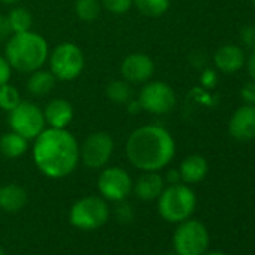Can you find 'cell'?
Here are the masks:
<instances>
[{
	"label": "cell",
	"mask_w": 255,
	"mask_h": 255,
	"mask_svg": "<svg viewBox=\"0 0 255 255\" xmlns=\"http://www.w3.org/2000/svg\"><path fill=\"white\" fill-rule=\"evenodd\" d=\"M80 159V147L72 134L60 128L42 131L33 146L36 167L50 179L69 176Z\"/></svg>",
	"instance_id": "cell-1"
},
{
	"label": "cell",
	"mask_w": 255,
	"mask_h": 255,
	"mask_svg": "<svg viewBox=\"0 0 255 255\" xmlns=\"http://www.w3.org/2000/svg\"><path fill=\"white\" fill-rule=\"evenodd\" d=\"M129 162L143 171H158L167 167L176 155V143L162 126L146 125L131 134L126 143Z\"/></svg>",
	"instance_id": "cell-2"
},
{
	"label": "cell",
	"mask_w": 255,
	"mask_h": 255,
	"mask_svg": "<svg viewBox=\"0 0 255 255\" xmlns=\"http://www.w3.org/2000/svg\"><path fill=\"white\" fill-rule=\"evenodd\" d=\"M48 57L47 41L35 33L24 32L15 33L6 45V60L20 72L38 71Z\"/></svg>",
	"instance_id": "cell-3"
},
{
	"label": "cell",
	"mask_w": 255,
	"mask_h": 255,
	"mask_svg": "<svg viewBox=\"0 0 255 255\" xmlns=\"http://www.w3.org/2000/svg\"><path fill=\"white\" fill-rule=\"evenodd\" d=\"M158 210L159 215L168 221V222H182L185 219H189V216L194 213L197 206V197L194 191L182 183L170 185L168 188H164L161 195L158 197Z\"/></svg>",
	"instance_id": "cell-4"
},
{
	"label": "cell",
	"mask_w": 255,
	"mask_h": 255,
	"mask_svg": "<svg viewBox=\"0 0 255 255\" xmlns=\"http://www.w3.org/2000/svg\"><path fill=\"white\" fill-rule=\"evenodd\" d=\"M110 218V209L104 198L89 195L78 200L69 210V222L80 230H96Z\"/></svg>",
	"instance_id": "cell-5"
},
{
	"label": "cell",
	"mask_w": 255,
	"mask_h": 255,
	"mask_svg": "<svg viewBox=\"0 0 255 255\" xmlns=\"http://www.w3.org/2000/svg\"><path fill=\"white\" fill-rule=\"evenodd\" d=\"M176 255H203L209 246V231L206 225L197 219H185L173 236Z\"/></svg>",
	"instance_id": "cell-6"
},
{
	"label": "cell",
	"mask_w": 255,
	"mask_h": 255,
	"mask_svg": "<svg viewBox=\"0 0 255 255\" xmlns=\"http://www.w3.org/2000/svg\"><path fill=\"white\" fill-rule=\"evenodd\" d=\"M9 125L14 132L26 140L36 138L44 131V113L33 102H20L9 111Z\"/></svg>",
	"instance_id": "cell-7"
},
{
	"label": "cell",
	"mask_w": 255,
	"mask_h": 255,
	"mask_svg": "<svg viewBox=\"0 0 255 255\" xmlns=\"http://www.w3.org/2000/svg\"><path fill=\"white\" fill-rule=\"evenodd\" d=\"M51 74L63 81L77 78L84 68V56L81 50L71 44L65 42L56 47L50 57Z\"/></svg>",
	"instance_id": "cell-8"
},
{
	"label": "cell",
	"mask_w": 255,
	"mask_h": 255,
	"mask_svg": "<svg viewBox=\"0 0 255 255\" xmlns=\"http://www.w3.org/2000/svg\"><path fill=\"white\" fill-rule=\"evenodd\" d=\"M98 189L102 198L110 201H123L134 189L131 176L119 167L105 168L98 179Z\"/></svg>",
	"instance_id": "cell-9"
},
{
	"label": "cell",
	"mask_w": 255,
	"mask_h": 255,
	"mask_svg": "<svg viewBox=\"0 0 255 255\" xmlns=\"http://www.w3.org/2000/svg\"><path fill=\"white\" fill-rule=\"evenodd\" d=\"M140 107L153 114H165L170 113L176 105L174 90L162 81H153L146 84L138 98Z\"/></svg>",
	"instance_id": "cell-10"
},
{
	"label": "cell",
	"mask_w": 255,
	"mask_h": 255,
	"mask_svg": "<svg viewBox=\"0 0 255 255\" xmlns=\"http://www.w3.org/2000/svg\"><path fill=\"white\" fill-rule=\"evenodd\" d=\"M113 149L114 143L108 134L95 132L84 140L80 149V158L87 168L98 170L110 161Z\"/></svg>",
	"instance_id": "cell-11"
},
{
	"label": "cell",
	"mask_w": 255,
	"mask_h": 255,
	"mask_svg": "<svg viewBox=\"0 0 255 255\" xmlns=\"http://www.w3.org/2000/svg\"><path fill=\"white\" fill-rule=\"evenodd\" d=\"M228 132L237 141H251L255 138V105L245 104L233 113Z\"/></svg>",
	"instance_id": "cell-12"
},
{
	"label": "cell",
	"mask_w": 255,
	"mask_h": 255,
	"mask_svg": "<svg viewBox=\"0 0 255 255\" xmlns=\"http://www.w3.org/2000/svg\"><path fill=\"white\" fill-rule=\"evenodd\" d=\"M120 71L128 83H146L153 75L155 65L149 56L135 53L122 62Z\"/></svg>",
	"instance_id": "cell-13"
},
{
	"label": "cell",
	"mask_w": 255,
	"mask_h": 255,
	"mask_svg": "<svg viewBox=\"0 0 255 255\" xmlns=\"http://www.w3.org/2000/svg\"><path fill=\"white\" fill-rule=\"evenodd\" d=\"M215 65L221 72L233 74L245 65V53L237 45H222L215 53Z\"/></svg>",
	"instance_id": "cell-14"
},
{
	"label": "cell",
	"mask_w": 255,
	"mask_h": 255,
	"mask_svg": "<svg viewBox=\"0 0 255 255\" xmlns=\"http://www.w3.org/2000/svg\"><path fill=\"white\" fill-rule=\"evenodd\" d=\"M74 117V108L66 99H53L47 104L44 110V119L51 125V128H65L71 123Z\"/></svg>",
	"instance_id": "cell-15"
},
{
	"label": "cell",
	"mask_w": 255,
	"mask_h": 255,
	"mask_svg": "<svg viewBox=\"0 0 255 255\" xmlns=\"http://www.w3.org/2000/svg\"><path fill=\"white\" fill-rule=\"evenodd\" d=\"M134 191L140 200H156L164 191V179L156 171H144V174L137 180Z\"/></svg>",
	"instance_id": "cell-16"
},
{
	"label": "cell",
	"mask_w": 255,
	"mask_h": 255,
	"mask_svg": "<svg viewBox=\"0 0 255 255\" xmlns=\"http://www.w3.org/2000/svg\"><path fill=\"white\" fill-rule=\"evenodd\" d=\"M27 192L20 185H6L0 188V207L8 213L20 212L27 204Z\"/></svg>",
	"instance_id": "cell-17"
},
{
	"label": "cell",
	"mask_w": 255,
	"mask_h": 255,
	"mask_svg": "<svg viewBox=\"0 0 255 255\" xmlns=\"http://www.w3.org/2000/svg\"><path fill=\"white\" fill-rule=\"evenodd\" d=\"M207 170H209L207 161L203 156H200V155H191V156H188L182 162L179 173H180V177H182V180L185 183L192 185V183L201 182L206 177Z\"/></svg>",
	"instance_id": "cell-18"
},
{
	"label": "cell",
	"mask_w": 255,
	"mask_h": 255,
	"mask_svg": "<svg viewBox=\"0 0 255 255\" xmlns=\"http://www.w3.org/2000/svg\"><path fill=\"white\" fill-rule=\"evenodd\" d=\"M27 150V140L17 132L5 134L0 138V153L6 158L15 159L24 155Z\"/></svg>",
	"instance_id": "cell-19"
},
{
	"label": "cell",
	"mask_w": 255,
	"mask_h": 255,
	"mask_svg": "<svg viewBox=\"0 0 255 255\" xmlns=\"http://www.w3.org/2000/svg\"><path fill=\"white\" fill-rule=\"evenodd\" d=\"M56 84V77L48 71H33L27 81V89L35 96L47 95L53 90Z\"/></svg>",
	"instance_id": "cell-20"
},
{
	"label": "cell",
	"mask_w": 255,
	"mask_h": 255,
	"mask_svg": "<svg viewBox=\"0 0 255 255\" xmlns=\"http://www.w3.org/2000/svg\"><path fill=\"white\" fill-rule=\"evenodd\" d=\"M105 93H107V96H108L113 102L126 104V102H131L132 95H134V90H132V87H131L129 83L116 80V81H111V83L107 86Z\"/></svg>",
	"instance_id": "cell-21"
},
{
	"label": "cell",
	"mask_w": 255,
	"mask_h": 255,
	"mask_svg": "<svg viewBox=\"0 0 255 255\" xmlns=\"http://www.w3.org/2000/svg\"><path fill=\"white\" fill-rule=\"evenodd\" d=\"M137 9L146 17H161L170 8V0H134Z\"/></svg>",
	"instance_id": "cell-22"
},
{
	"label": "cell",
	"mask_w": 255,
	"mask_h": 255,
	"mask_svg": "<svg viewBox=\"0 0 255 255\" xmlns=\"http://www.w3.org/2000/svg\"><path fill=\"white\" fill-rule=\"evenodd\" d=\"M9 24H11V29H12V33H24V32H29L30 27H32V15L27 9L24 8H15L11 11L9 17Z\"/></svg>",
	"instance_id": "cell-23"
},
{
	"label": "cell",
	"mask_w": 255,
	"mask_h": 255,
	"mask_svg": "<svg viewBox=\"0 0 255 255\" xmlns=\"http://www.w3.org/2000/svg\"><path fill=\"white\" fill-rule=\"evenodd\" d=\"M99 2L98 0H77L75 2V14L83 21H93L99 15Z\"/></svg>",
	"instance_id": "cell-24"
},
{
	"label": "cell",
	"mask_w": 255,
	"mask_h": 255,
	"mask_svg": "<svg viewBox=\"0 0 255 255\" xmlns=\"http://www.w3.org/2000/svg\"><path fill=\"white\" fill-rule=\"evenodd\" d=\"M21 102L18 90L11 84H2L0 86V108L11 111Z\"/></svg>",
	"instance_id": "cell-25"
},
{
	"label": "cell",
	"mask_w": 255,
	"mask_h": 255,
	"mask_svg": "<svg viewBox=\"0 0 255 255\" xmlns=\"http://www.w3.org/2000/svg\"><path fill=\"white\" fill-rule=\"evenodd\" d=\"M101 2L108 12L114 15H122L131 9L134 0H101Z\"/></svg>",
	"instance_id": "cell-26"
},
{
	"label": "cell",
	"mask_w": 255,
	"mask_h": 255,
	"mask_svg": "<svg viewBox=\"0 0 255 255\" xmlns=\"http://www.w3.org/2000/svg\"><path fill=\"white\" fill-rule=\"evenodd\" d=\"M240 41L246 48L255 50V26H245L240 32Z\"/></svg>",
	"instance_id": "cell-27"
},
{
	"label": "cell",
	"mask_w": 255,
	"mask_h": 255,
	"mask_svg": "<svg viewBox=\"0 0 255 255\" xmlns=\"http://www.w3.org/2000/svg\"><path fill=\"white\" fill-rule=\"evenodd\" d=\"M240 95H242V99L245 101V104L255 105V81L245 83L240 90Z\"/></svg>",
	"instance_id": "cell-28"
},
{
	"label": "cell",
	"mask_w": 255,
	"mask_h": 255,
	"mask_svg": "<svg viewBox=\"0 0 255 255\" xmlns=\"http://www.w3.org/2000/svg\"><path fill=\"white\" fill-rule=\"evenodd\" d=\"M11 71H12V66L9 65V62L0 56V86L2 84H6L11 78Z\"/></svg>",
	"instance_id": "cell-29"
},
{
	"label": "cell",
	"mask_w": 255,
	"mask_h": 255,
	"mask_svg": "<svg viewBox=\"0 0 255 255\" xmlns=\"http://www.w3.org/2000/svg\"><path fill=\"white\" fill-rule=\"evenodd\" d=\"M12 33V29H11V24H9V20L8 17H2L0 15V42L8 39Z\"/></svg>",
	"instance_id": "cell-30"
},
{
	"label": "cell",
	"mask_w": 255,
	"mask_h": 255,
	"mask_svg": "<svg viewBox=\"0 0 255 255\" xmlns=\"http://www.w3.org/2000/svg\"><path fill=\"white\" fill-rule=\"evenodd\" d=\"M201 81H203L204 86L212 87V86L215 84V81H216L215 72H213V71H206V72L203 74V77H201Z\"/></svg>",
	"instance_id": "cell-31"
},
{
	"label": "cell",
	"mask_w": 255,
	"mask_h": 255,
	"mask_svg": "<svg viewBox=\"0 0 255 255\" xmlns=\"http://www.w3.org/2000/svg\"><path fill=\"white\" fill-rule=\"evenodd\" d=\"M248 72H249L251 78L255 81V50H252V54L248 59Z\"/></svg>",
	"instance_id": "cell-32"
},
{
	"label": "cell",
	"mask_w": 255,
	"mask_h": 255,
	"mask_svg": "<svg viewBox=\"0 0 255 255\" xmlns=\"http://www.w3.org/2000/svg\"><path fill=\"white\" fill-rule=\"evenodd\" d=\"M167 180L170 182V185H176V183H179V182L182 180L179 170H171V171H168V174H167Z\"/></svg>",
	"instance_id": "cell-33"
},
{
	"label": "cell",
	"mask_w": 255,
	"mask_h": 255,
	"mask_svg": "<svg viewBox=\"0 0 255 255\" xmlns=\"http://www.w3.org/2000/svg\"><path fill=\"white\" fill-rule=\"evenodd\" d=\"M0 2H3V3H6V5H15V3L21 2V0H0Z\"/></svg>",
	"instance_id": "cell-34"
},
{
	"label": "cell",
	"mask_w": 255,
	"mask_h": 255,
	"mask_svg": "<svg viewBox=\"0 0 255 255\" xmlns=\"http://www.w3.org/2000/svg\"><path fill=\"white\" fill-rule=\"evenodd\" d=\"M203 255H225V254L219 252V251H210V252H204Z\"/></svg>",
	"instance_id": "cell-35"
},
{
	"label": "cell",
	"mask_w": 255,
	"mask_h": 255,
	"mask_svg": "<svg viewBox=\"0 0 255 255\" xmlns=\"http://www.w3.org/2000/svg\"><path fill=\"white\" fill-rule=\"evenodd\" d=\"M0 255H6V254H5V251H3L2 248H0Z\"/></svg>",
	"instance_id": "cell-36"
},
{
	"label": "cell",
	"mask_w": 255,
	"mask_h": 255,
	"mask_svg": "<svg viewBox=\"0 0 255 255\" xmlns=\"http://www.w3.org/2000/svg\"><path fill=\"white\" fill-rule=\"evenodd\" d=\"M251 2H252V5L255 6V0H251Z\"/></svg>",
	"instance_id": "cell-37"
},
{
	"label": "cell",
	"mask_w": 255,
	"mask_h": 255,
	"mask_svg": "<svg viewBox=\"0 0 255 255\" xmlns=\"http://www.w3.org/2000/svg\"><path fill=\"white\" fill-rule=\"evenodd\" d=\"M167 255H170V254H167Z\"/></svg>",
	"instance_id": "cell-38"
}]
</instances>
